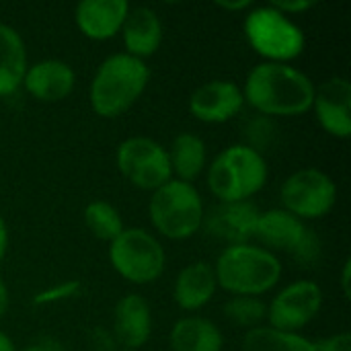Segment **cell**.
<instances>
[{"instance_id": "obj_1", "label": "cell", "mask_w": 351, "mask_h": 351, "mask_svg": "<svg viewBox=\"0 0 351 351\" xmlns=\"http://www.w3.org/2000/svg\"><path fill=\"white\" fill-rule=\"evenodd\" d=\"M313 80L298 68L263 62L255 66L245 82V101L265 117H292L313 109Z\"/></svg>"}, {"instance_id": "obj_2", "label": "cell", "mask_w": 351, "mask_h": 351, "mask_svg": "<svg viewBox=\"0 0 351 351\" xmlns=\"http://www.w3.org/2000/svg\"><path fill=\"white\" fill-rule=\"evenodd\" d=\"M150 70L144 60L130 53L109 56L97 70L90 84V105L101 117L125 113L144 93Z\"/></svg>"}, {"instance_id": "obj_3", "label": "cell", "mask_w": 351, "mask_h": 351, "mask_svg": "<svg viewBox=\"0 0 351 351\" xmlns=\"http://www.w3.org/2000/svg\"><path fill=\"white\" fill-rule=\"evenodd\" d=\"M216 282L220 288L234 296H261L269 292L282 276L280 259L253 245H232L226 247L214 267Z\"/></svg>"}, {"instance_id": "obj_4", "label": "cell", "mask_w": 351, "mask_h": 351, "mask_svg": "<svg viewBox=\"0 0 351 351\" xmlns=\"http://www.w3.org/2000/svg\"><path fill=\"white\" fill-rule=\"evenodd\" d=\"M267 181L263 154L245 144L222 150L208 171L210 191L220 202H249Z\"/></svg>"}, {"instance_id": "obj_5", "label": "cell", "mask_w": 351, "mask_h": 351, "mask_svg": "<svg viewBox=\"0 0 351 351\" xmlns=\"http://www.w3.org/2000/svg\"><path fill=\"white\" fill-rule=\"evenodd\" d=\"M148 212L154 228L173 241L193 237L204 224V202L197 189L179 179L167 181L152 193Z\"/></svg>"}, {"instance_id": "obj_6", "label": "cell", "mask_w": 351, "mask_h": 351, "mask_svg": "<svg viewBox=\"0 0 351 351\" xmlns=\"http://www.w3.org/2000/svg\"><path fill=\"white\" fill-rule=\"evenodd\" d=\"M245 35L251 47L269 62L286 64L304 49L302 29L274 6L253 8L245 19Z\"/></svg>"}, {"instance_id": "obj_7", "label": "cell", "mask_w": 351, "mask_h": 351, "mask_svg": "<svg viewBox=\"0 0 351 351\" xmlns=\"http://www.w3.org/2000/svg\"><path fill=\"white\" fill-rule=\"evenodd\" d=\"M113 269L132 284H150L165 271V249L144 228H123L109 247Z\"/></svg>"}, {"instance_id": "obj_8", "label": "cell", "mask_w": 351, "mask_h": 351, "mask_svg": "<svg viewBox=\"0 0 351 351\" xmlns=\"http://www.w3.org/2000/svg\"><path fill=\"white\" fill-rule=\"evenodd\" d=\"M115 158L119 173L140 189L156 191L173 179L169 150L152 138L134 136L123 140L117 148Z\"/></svg>"}, {"instance_id": "obj_9", "label": "cell", "mask_w": 351, "mask_h": 351, "mask_svg": "<svg viewBox=\"0 0 351 351\" xmlns=\"http://www.w3.org/2000/svg\"><path fill=\"white\" fill-rule=\"evenodd\" d=\"M253 239L274 251L290 253L300 263H315L321 257V241L317 234L300 218L286 210H269L259 214Z\"/></svg>"}, {"instance_id": "obj_10", "label": "cell", "mask_w": 351, "mask_h": 351, "mask_svg": "<svg viewBox=\"0 0 351 351\" xmlns=\"http://www.w3.org/2000/svg\"><path fill=\"white\" fill-rule=\"evenodd\" d=\"M337 199L333 179L319 169H300L282 185L284 210L300 220L323 218L331 212Z\"/></svg>"}, {"instance_id": "obj_11", "label": "cell", "mask_w": 351, "mask_h": 351, "mask_svg": "<svg viewBox=\"0 0 351 351\" xmlns=\"http://www.w3.org/2000/svg\"><path fill=\"white\" fill-rule=\"evenodd\" d=\"M323 306V290L319 284L300 280L286 286L269 304L267 319L269 327L280 331L298 333V329L306 327Z\"/></svg>"}, {"instance_id": "obj_12", "label": "cell", "mask_w": 351, "mask_h": 351, "mask_svg": "<svg viewBox=\"0 0 351 351\" xmlns=\"http://www.w3.org/2000/svg\"><path fill=\"white\" fill-rule=\"evenodd\" d=\"M259 210L251 202H220L210 214H204L206 232L222 243L247 245L255 237Z\"/></svg>"}, {"instance_id": "obj_13", "label": "cell", "mask_w": 351, "mask_h": 351, "mask_svg": "<svg viewBox=\"0 0 351 351\" xmlns=\"http://www.w3.org/2000/svg\"><path fill=\"white\" fill-rule=\"evenodd\" d=\"M313 109L323 130L335 138L351 134V84L343 76H333L315 88Z\"/></svg>"}, {"instance_id": "obj_14", "label": "cell", "mask_w": 351, "mask_h": 351, "mask_svg": "<svg viewBox=\"0 0 351 351\" xmlns=\"http://www.w3.org/2000/svg\"><path fill=\"white\" fill-rule=\"evenodd\" d=\"M245 97L232 80H210L197 86L189 99V111L199 121L222 123L243 109Z\"/></svg>"}, {"instance_id": "obj_15", "label": "cell", "mask_w": 351, "mask_h": 351, "mask_svg": "<svg viewBox=\"0 0 351 351\" xmlns=\"http://www.w3.org/2000/svg\"><path fill=\"white\" fill-rule=\"evenodd\" d=\"M152 313L148 302L138 294L123 296L113 315V339L125 351H138L150 337Z\"/></svg>"}, {"instance_id": "obj_16", "label": "cell", "mask_w": 351, "mask_h": 351, "mask_svg": "<svg viewBox=\"0 0 351 351\" xmlns=\"http://www.w3.org/2000/svg\"><path fill=\"white\" fill-rule=\"evenodd\" d=\"M74 70L62 60H41L27 68L23 84L39 101L56 103L66 99L74 88Z\"/></svg>"}, {"instance_id": "obj_17", "label": "cell", "mask_w": 351, "mask_h": 351, "mask_svg": "<svg viewBox=\"0 0 351 351\" xmlns=\"http://www.w3.org/2000/svg\"><path fill=\"white\" fill-rule=\"evenodd\" d=\"M128 10L125 0H82L76 6V25L88 39H111L121 31Z\"/></svg>"}, {"instance_id": "obj_18", "label": "cell", "mask_w": 351, "mask_h": 351, "mask_svg": "<svg viewBox=\"0 0 351 351\" xmlns=\"http://www.w3.org/2000/svg\"><path fill=\"white\" fill-rule=\"evenodd\" d=\"M121 35H123L128 53L142 60L146 56H152L158 49L162 41V23L152 8L130 6L125 21L121 25Z\"/></svg>"}, {"instance_id": "obj_19", "label": "cell", "mask_w": 351, "mask_h": 351, "mask_svg": "<svg viewBox=\"0 0 351 351\" xmlns=\"http://www.w3.org/2000/svg\"><path fill=\"white\" fill-rule=\"evenodd\" d=\"M218 282H216L214 267L204 261H195L183 267L181 274L177 276L175 300L183 311H199L212 300Z\"/></svg>"}, {"instance_id": "obj_20", "label": "cell", "mask_w": 351, "mask_h": 351, "mask_svg": "<svg viewBox=\"0 0 351 351\" xmlns=\"http://www.w3.org/2000/svg\"><path fill=\"white\" fill-rule=\"evenodd\" d=\"M173 351H222L220 329L204 317H183L169 335Z\"/></svg>"}, {"instance_id": "obj_21", "label": "cell", "mask_w": 351, "mask_h": 351, "mask_svg": "<svg viewBox=\"0 0 351 351\" xmlns=\"http://www.w3.org/2000/svg\"><path fill=\"white\" fill-rule=\"evenodd\" d=\"M27 72V51L21 35L0 23V97L14 93Z\"/></svg>"}, {"instance_id": "obj_22", "label": "cell", "mask_w": 351, "mask_h": 351, "mask_svg": "<svg viewBox=\"0 0 351 351\" xmlns=\"http://www.w3.org/2000/svg\"><path fill=\"white\" fill-rule=\"evenodd\" d=\"M171 169L179 175V181L191 183L206 165V144L195 134H181L175 138L169 152Z\"/></svg>"}, {"instance_id": "obj_23", "label": "cell", "mask_w": 351, "mask_h": 351, "mask_svg": "<svg viewBox=\"0 0 351 351\" xmlns=\"http://www.w3.org/2000/svg\"><path fill=\"white\" fill-rule=\"evenodd\" d=\"M243 351H315V341L300 333L259 325L247 331Z\"/></svg>"}, {"instance_id": "obj_24", "label": "cell", "mask_w": 351, "mask_h": 351, "mask_svg": "<svg viewBox=\"0 0 351 351\" xmlns=\"http://www.w3.org/2000/svg\"><path fill=\"white\" fill-rule=\"evenodd\" d=\"M84 224L90 230V234H95L101 241H109V243H113L123 230V220H121L119 212L107 202L88 204L84 208Z\"/></svg>"}, {"instance_id": "obj_25", "label": "cell", "mask_w": 351, "mask_h": 351, "mask_svg": "<svg viewBox=\"0 0 351 351\" xmlns=\"http://www.w3.org/2000/svg\"><path fill=\"white\" fill-rule=\"evenodd\" d=\"M224 317L245 329H255L263 319H267V306L255 296H234L224 306Z\"/></svg>"}, {"instance_id": "obj_26", "label": "cell", "mask_w": 351, "mask_h": 351, "mask_svg": "<svg viewBox=\"0 0 351 351\" xmlns=\"http://www.w3.org/2000/svg\"><path fill=\"white\" fill-rule=\"evenodd\" d=\"M245 136H247L245 146H249V148H253L255 152L261 154V150L269 148L274 144V140H276V123L271 121V117L257 115L247 123Z\"/></svg>"}, {"instance_id": "obj_27", "label": "cell", "mask_w": 351, "mask_h": 351, "mask_svg": "<svg viewBox=\"0 0 351 351\" xmlns=\"http://www.w3.org/2000/svg\"><path fill=\"white\" fill-rule=\"evenodd\" d=\"M82 290V284L78 280H68V282H62L49 290H43L39 294H35L33 298V304L35 306H47V304H56V302H64V300H70L74 296H78Z\"/></svg>"}, {"instance_id": "obj_28", "label": "cell", "mask_w": 351, "mask_h": 351, "mask_svg": "<svg viewBox=\"0 0 351 351\" xmlns=\"http://www.w3.org/2000/svg\"><path fill=\"white\" fill-rule=\"evenodd\" d=\"M315 351H351L350 333H337L315 343Z\"/></svg>"}, {"instance_id": "obj_29", "label": "cell", "mask_w": 351, "mask_h": 351, "mask_svg": "<svg viewBox=\"0 0 351 351\" xmlns=\"http://www.w3.org/2000/svg\"><path fill=\"white\" fill-rule=\"evenodd\" d=\"M269 6H274L276 10H280L282 14L288 16V14H296V12H304L308 8H313L315 2L313 0H276Z\"/></svg>"}, {"instance_id": "obj_30", "label": "cell", "mask_w": 351, "mask_h": 351, "mask_svg": "<svg viewBox=\"0 0 351 351\" xmlns=\"http://www.w3.org/2000/svg\"><path fill=\"white\" fill-rule=\"evenodd\" d=\"M90 341L95 346L97 351H113L115 350V339L113 335H109L107 331H103L101 327H97L93 333H90Z\"/></svg>"}, {"instance_id": "obj_31", "label": "cell", "mask_w": 351, "mask_h": 351, "mask_svg": "<svg viewBox=\"0 0 351 351\" xmlns=\"http://www.w3.org/2000/svg\"><path fill=\"white\" fill-rule=\"evenodd\" d=\"M23 351H66V350H64V346H62L60 341H56V339H51V337H43V339H39V341L31 343L29 348H25Z\"/></svg>"}, {"instance_id": "obj_32", "label": "cell", "mask_w": 351, "mask_h": 351, "mask_svg": "<svg viewBox=\"0 0 351 351\" xmlns=\"http://www.w3.org/2000/svg\"><path fill=\"white\" fill-rule=\"evenodd\" d=\"M216 4L224 10H245V8L253 6L251 0H218Z\"/></svg>"}, {"instance_id": "obj_33", "label": "cell", "mask_w": 351, "mask_h": 351, "mask_svg": "<svg viewBox=\"0 0 351 351\" xmlns=\"http://www.w3.org/2000/svg\"><path fill=\"white\" fill-rule=\"evenodd\" d=\"M6 308H8V288H6L4 280L0 278V319L4 317Z\"/></svg>"}, {"instance_id": "obj_34", "label": "cell", "mask_w": 351, "mask_h": 351, "mask_svg": "<svg viewBox=\"0 0 351 351\" xmlns=\"http://www.w3.org/2000/svg\"><path fill=\"white\" fill-rule=\"evenodd\" d=\"M6 245H8V232H6V224L0 216V261L4 259V253H6Z\"/></svg>"}, {"instance_id": "obj_35", "label": "cell", "mask_w": 351, "mask_h": 351, "mask_svg": "<svg viewBox=\"0 0 351 351\" xmlns=\"http://www.w3.org/2000/svg\"><path fill=\"white\" fill-rule=\"evenodd\" d=\"M350 269H351V263L348 261L346 265H343V276H341V286H343V294H346V298H350Z\"/></svg>"}, {"instance_id": "obj_36", "label": "cell", "mask_w": 351, "mask_h": 351, "mask_svg": "<svg viewBox=\"0 0 351 351\" xmlns=\"http://www.w3.org/2000/svg\"><path fill=\"white\" fill-rule=\"evenodd\" d=\"M0 351H14V346H12L10 337H6L2 331H0Z\"/></svg>"}]
</instances>
